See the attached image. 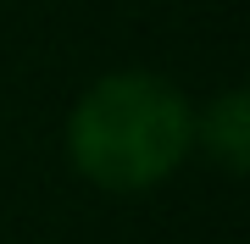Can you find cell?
<instances>
[{"label": "cell", "mask_w": 250, "mask_h": 244, "mask_svg": "<svg viewBox=\"0 0 250 244\" xmlns=\"http://www.w3.org/2000/svg\"><path fill=\"white\" fill-rule=\"evenodd\" d=\"M195 150V111L156 73H111L72 106L67 155L100 189L134 194L167 183Z\"/></svg>", "instance_id": "6da1fadb"}, {"label": "cell", "mask_w": 250, "mask_h": 244, "mask_svg": "<svg viewBox=\"0 0 250 244\" xmlns=\"http://www.w3.org/2000/svg\"><path fill=\"white\" fill-rule=\"evenodd\" d=\"M195 133L206 139V150L223 161V172H239L250 167V100L245 89H228L211 100V111H206V122H195Z\"/></svg>", "instance_id": "7a4b0ae2"}]
</instances>
